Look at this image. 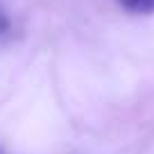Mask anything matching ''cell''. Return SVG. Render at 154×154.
Here are the masks:
<instances>
[{
	"mask_svg": "<svg viewBox=\"0 0 154 154\" xmlns=\"http://www.w3.org/2000/svg\"><path fill=\"white\" fill-rule=\"evenodd\" d=\"M118 2L129 14H140V16L154 14V0H118Z\"/></svg>",
	"mask_w": 154,
	"mask_h": 154,
	"instance_id": "1",
	"label": "cell"
},
{
	"mask_svg": "<svg viewBox=\"0 0 154 154\" xmlns=\"http://www.w3.org/2000/svg\"><path fill=\"white\" fill-rule=\"evenodd\" d=\"M9 29V16L5 14V9L0 7V34H5Z\"/></svg>",
	"mask_w": 154,
	"mask_h": 154,
	"instance_id": "2",
	"label": "cell"
}]
</instances>
